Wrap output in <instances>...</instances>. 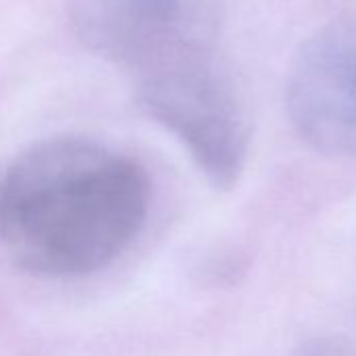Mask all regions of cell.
Segmentation results:
<instances>
[{
	"label": "cell",
	"mask_w": 356,
	"mask_h": 356,
	"mask_svg": "<svg viewBox=\"0 0 356 356\" xmlns=\"http://www.w3.org/2000/svg\"><path fill=\"white\" fill-rule=\"evenodd\" d=\"M285 111L298 136L327 157H356V15L337 17L296 51Z\"/></svg>",
	"instance_id": "277c9868"
},
{
	"label": "cell",
	"mask_w": 356,
	"mask_h": 356,
	"mask_svg": "<svg viewBox=\"0 0 356 356\" xmlns=\"http://www.w3.org/2000/svg\"><path fill=\"white\" fill-rule=\"evenodd\" d=\"M149 208L145 170L84 136H53L0 176V243L34 275L95 273L138 235Z\"/></svg>",
	"instance_id": "6da1fadb"
},
{
	"label": "cell",
	"mask_w": 356,
	"mask_h": 356,
	"mask_svg": "<svg viewBox=\"0 0 356 356\" xmlns=\"http://www.w3.org/2000/svg\"><path fill=\"white\" fill-rule=\"evenodd\" d=\"M138 107L174 132L216 189H231L250 149V115L216 51L138 78Z\"/></svg>",
	"instance_id": "7a4b0ae2"
},
{
	"label": "cell",
	"mask_w": 356,
	"mask_h": 356,
	"mask_svg": "<svg viewBox=\"0 0 356 356\" xmlns=\"http://www.w3.org/2000/svg\"><path fill=\"white\" fill-rule=\"evenodd\" d=\"M70 22L88 51L143 78L214 53L225 0H70Z\"/></svg>",
	"instance_id": "3957f363"
}]
</instances>
